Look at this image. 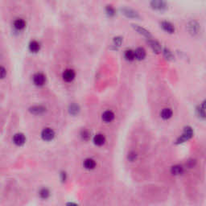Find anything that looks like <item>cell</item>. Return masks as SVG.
<instances>
[{
    "label": "cell",
    "instance_id": "obj_1",
    "mask_svg": "<svg viewBox=\"0 0 206 206\" xmlns=\"http://www.w3.org/2000/svg\"><path fill=\"white\" fill-rule=\"evenodd\" d=\"M193 135H194L193 129L189 126H187L184 128V131L181 135L176 139V144H181V143H184V142L190 140L193 137Z\"/></svg>",
    "mask_w": 206,
    "mask_h": 206
},
{
    "label": "cell",
    "instance_id": "obj_2",
    "mask_svg": "<svg viewBox=\"0 0 206 206\" xmlns=\"http://www.w3.org/2000/svg\"><path fill=\"white\" fill-rule=\"evenodd\" d=\"M40 136H41V139H43L44 141L50 142V141L54 139L55 136H56V133H55L54 130L52 129V128L46 127L42 130Z\"/></svg>",
    "mask_w": 206,
    "mask_h": 206
},
{
    "label": "cell",
    "instance_id": "obj_3",
    "mask_svg": "<svg viewBox=\"0 0 206 206\" xmlns=\"http://www.w3.org/2000/svg\"><path fill=\"white\" fill-rule=\"evenodd\" d=\"M38 197L41 201H48L51 197V191L49 188L42 187L38 191Z\"/></svg>",
    "mask_w": 206,
    "mask_h": 206
},
{
    "label": "cell",
    "instance_id": "obj_4",
    "mask_svg": "<svg viewBox=\"0 0 206 206\" xmlns=\"http://www.w3.org/2000/svg\"><path fill=\"white\" fill-rule=\"evenodd\" d=\"M12 141L16 146H23L26 142V137L23 133H16L13 135Z\"/></svg>",
    "mask_w": 206,
    "mask_h": 206
},
{
    "label": "cell",
    "instance_id": "obj_5",
    "mask_svg": "<svg viewBox=\"0 0 206 206\" xmlns=\"http://www.w3.org/2000/svg\"><path fill=\"white\" fill-rule=\"evenodd\" d=\"M33 81L35 85L38 86H42L45 84L46 81V77L41 73H37L33 76Z\"/></svg>",
    "mask_w": 206,
    "mask_h": 206
},
{
    "label": "cell",
    "instance_id": "obj_6",
    "mask_svg": "<svg viewBox=\"0 0 206 206\" xmlns=\"http://www.w3.org/2000/svg\"><path fill=\"white\" fill-rule=\"evenodd\" d=\"M171 174L175 176H179L184 174V167L180 164H176L171 167Z\"/></svg>",
    "mask_w": 206,
    "mask_h": 206
},
{
    "label": "cell",
    "instance_id": "obj_7",
    "mask_svg": "<svg viewBox=\"0 0 206 206\" xmlns=\"http://www.w3.org/2000/svg\"><path fill=\"white\" fill-rule=\"evenodd\" d=\"M151 6L153 9L158 10V11H164L167 9V3L163 1H152L151 3Z\"/></svg>",
    "mask_w": 206,
    "mask_h": 206
},
{
    "label": "cell",
    "instance_id": "obj_8",
    "mask_svg": "<svg viewBox=\"0 0 206 206\" xmlns=\"http://www.w3.org/2000/svg\"><path fill=\"white\" fill-rule=\"evenodd\" d=\"M97 163L92 158H87L83 161V167L86 170H94L96 167Z\"/></svg>",
    "mask_w": 206,
    "mask_h": 206
},
{
    "label": "cell",
    "instance_id": "obj_9",
    "mask_svg": "<svg viewBox=\"0 0 206 206\" xmlns=\"http://www.w3.org/2000/svg\"><path fill=\"white\" fill-rule=\"evenodd\" d=\"M75 72L73 70H66L62 74V77H63V80L65 81L66 82H70L75 78Z\"/></svg>",
    "mask_w": 206,
    "mask_h": 206
},
{
    "label": "cell",
    "instance_id": "obj_10",
    "mask_svg": "<svg viewBox=\"0 0 206 206\" xmlns=\"http://www.w3.org/2000/svg\"><path fill=\"white\" fill-rule=\"evenodd\" d=\"M93 142L96 146L101 147L105 144L106 142V137L102 134H97L93 138Z\"/></svg>",
    "mask_w": 206,
    "mask_h": 206
},
{
    "label": "cell",
    "instance_id": "obj_11",
    "mask_svg": "<svg viewBox=\"0 0 206 206\" xmlns=\"http://www.w3.org/2000/svg\"><path fill=\"white\" fill-rule=\"evenodd\" d=\"M199 29H200V26H199L197 22H196V21H191L190 23H188V30L189 33H191L192 35H197L199 32Z\"/></svg>",
    "mask_w": 206,
    "mask_h": 206
},
{
    "label": "cell",
    "instance_id": "obj_12",
    "mask_svg": "<svg viewBox=\"0 0 206 206\" xmlns=\"http://www.w3.org/2000/svg\"><path fill=\"white\" fill-rule=\"evenodd\" d=\"M122 13H123L126 16L128 17V18H135V19H136V18H139V13L136 12L135 11H134V10L131 9V8H123V9H122Z\"/></svg>",
    "mask_w": 206,
    "mask_h": 206
},
{
    "label": "cell",
    "instance_id": "obj_13",
    "mask_svg": "<svg viewBox=\"0 0 206 206\" xmlns=\"http://www.w3.org/2000/svg\"><path fill=\"white\" fill-rule=\"evenodd\" d=\"M114 114L111 111H106L103 113L102 115H101V119L104 121L105 122H111L114 119Z\"/></svg>",
    "mask_w": 206,
    "mask_h": 206
},
{
    "label": "cell",
    "instance_id": "obj_14",
    "mask_svg": "<svg viewBox=\"0 0 206 206\" xmlns=\"http://www.w3.org/2000/svg\"><path fill=\"white\" fill-rule=\"evenodd\" d=\"M173 115V112L172 111V109L170 108H164L160 112V117L163 118V120H168L170 119Z\"/></svg>",
    "mask_w": 206,
    "mask_h": 206
},
{
    "label": "cell",
    "instance_id": "obj_15",
    "mask_svg": "<svg viewBox=\"0 0 206 206\" xmlns=\"http://www.w3.org/2000/svg\"><path fill=\"white\" fill-rule=\"evenodd\" d=\"M29 111L32 114H36V115H39V114H42L46 111V108L41 106H35L31 108H29Z\"/></svg>",
    "mask_w": 206,
    "mask_h": 206
},
{
    "label": "cell",
    "instance_id": "obj_16",
    "mask_svg": "<svg viewBox=\"0 0 206 206\" xmlns=\"http://www.w3.org/2000/svg\"><path fill=\"white\" fill-rule=\"evenodd\" d=\"M161 27L165 32H168V33H173L175 32L174 26L168 21H163L161 23Z\"/></svg>",
    "mask_w": 206,
    "mask_h": 206
},
{
    "label": "cell",
    "instance_id": "obj_17",
    "mask_svg": "<svg viewBox=\"0 0 206 206\" xmlns=\"http://www.w3.org/2000/svg\"><path fill=\"white\" fill-rule=\"evenodd\" d=\"M135 58L137 60H143L146 57V51L143 48H138L135 51Z\"/></svg>",
    "mask_w": 206,
    "mask_h": 206
},
{
    "label": "cell",
    "instance_id": "obj_18",
    "mask_svg": "<svg viewBox=\"0 0 206 206\" xmlns=\"http://www.w3.org/2000/svg\"><path fill=\"white\" fill-rule=\"evenodd\" d=\"M134 28V29H135L136 32H139V34H141V35H142V36H146V37H148L150 38L151 36H152V35L150 34V32H148L147 30H146L145 28H142V27L139 26V25H132Z\"/></svg>",
    "mask_w": 206,
    "mask_h": 206
},
{
    "label": "cell",
    "instance_id": "obj_19",
    "mask_svg": "<svg viewBox=\"0 0 206 206\" xmlns=\"http://www.w3.org/2000/svg\"><path fill=\"white\" fill-rule=\"evenodd\" d=\"M148 43L150 44L152 50L154 51V53H159L161 52V46H160V44L157 41H156V40H149Z\"/></svg>",
    "mask_w": 206,
    "mask_h": 206
},
{
    "label": "cell",
    "instance_id": "obj_20",
    "mask_svg": "<svg viewBox=\"0 0 206 206\" xmlns=\"http://www.w3.org/2000/svg\"><path fill=\"white\" fill-rule=\"evenodd\" d=\"M26 26V22L23 19H17L14 22V27L18 30H22Z\"/></svg>",
    "mask_w": 206,
    "mask_h": 206
},
{
    "label": "cell",
    "instance_id": "obj_21",
    "mask_svg": "<svg viewBox=\"0 0 206 206\" xmlns=\"http://www.w3.org/2000/svg\"><path fill=\"white\" fill-rule=\"evenodd\" d=\"M39 49H40V45H39V44L37 41L33 40V41H32L29 44V49L32 53H37L38 51L39 50Z\"/></svg>",
    "mask_w": 206,
    "mask_h": 206
},
{
    "label": "cell",
    "instance_id": "obj_22",
    "mask_svg": "<svg viewBox=\"0 0 206 206\" xmlns=\"http://www.w3.org/2000/svg\"><path fill=\"white\" fill-rule=\"evenodd\" d=\"M197 116L200 118H202V119H205L206 118V110L204 108H203L201 105L199 106L197 108Z\"/></svg>",
    "mask_w": 206,
    "mask_h": 206
},
{
    "label": "cell",
    "instance_id": "obj_23",
    "mask_svg": "<svg viewBox=\"0 0 206 206\" xmlns=\"http://www.w3.org/2000/svg\"><path fill=\"white\" fill-rule=\"evenodd\" d=\"M124 56H125V58L126 59V60H130V61H131V60H134L135 59V51L131 50V49H129V50H126L125 52V53H124Z\"/></svg>",
    "mask_w": 206,
    "mask_h": 206
},
{
    "label": "cell",
    "instance_id": "obj_24",
    "mask_svg": "<svg viewBox=\"0 0 206 206\" xmlns=\"http://www.w3.org/2000/svg\"><path fill=\"white\" fill-rule=\"evenodd\" d=\"M69 111H70V113L72 115H77L79 113V111H80V108L76 104H72V105H70V108H69Z\"/></svg>",
    "mask_w": 206,
    "mask_h": 206
},
{
    "label": "cell",
    "instance_id": "obj_25",
    "mask_svg": "<svg viewBox=\"0 0 206 206\" xmlns=\"http://www.w3.org/2000/svg\"><path fill=\"white\" fill-rule=\"evenodd\" d=\"M137 157H138V155H137V153L135 151H131V152L127 154V159L130 162L135 161L137 159Z\"/></svg>",
    "mask_w": 206,
    "mask_h": 206
},
{
    "label": "cell",
    "instance_id": "obj_26",
    "mask_svg": "<svg viewBox=\"0 0 206 206\" xmlns=\"http://www.w3.org/2000/svg\"><path fill=\"white\" fill-rule=\"evenodd\" d=\"M81 139L85 141H88L90 139V131L87 130H82L81 132Z\"/></svg>",
    "mask_w": 206,
    "mask_h": 206
},
{
    "label": "cell",
    "instance_id": "obj_27",
    "mask_svg": "<svg viewBox=\"0 0 206 206\" xmlns=\"http://www.w3.org/2000/svg\"><path fill=\"white\" fill-rule=\"evenodd\" d=\"M59 177H60V180L62 183H65V182L67 181V179H68V175L67 173H66V172H64V171H61L60 173V174H59Z\"/></svg>",
    "mask_w": 206,
    "mask_h": 206
},
{
    "label": "cell",
    "instance_id": "obj_28",
    "mask_svg": "<svg viewBox=\"0 0 206 206\" xmlns=\"http://www.w3.org/2000/svg\"><path fill=\"white\" fill-rule=\"evenodd\" d=\"M163 55H164L165 57L168 59V60H170V59H172L173 57V53H172V52L167 49H165L164 50H163Z\"/></svg>",
    "mask_w": 206,
    "mask_h": 206
},
{
    "label": "cell",
    "instance_id": "obj_29",
    "mask_svg": "<svg viewBox=\"0 0 206 206\" xmlns=\"http://www.w3.org/2000/svg\"><path fill=\"white\" fill-rule=\"evenodd\" d=\"M106 11V13L108 14L110 16H113V15H115V11H114V9L111 6H107Z\"/></svg>",
    "mask_w": 206,
    "mask_h": 206
},
{
    "label": "cell",
    "instance_id": "obj_30",
    "mask_svg": "<svg viewBox=\"0 0 206 206\" xmlns=\"http://www.w3.org/2000/svg\"><path fill=\"white\" fill-rule=\"evenodd\" d=\"M122 39L121 37H115L114 39V44L115 46H120V45L122 44Z\"/></svg>",
    "mask_w": 206,
    "mask_h": 206
},
{
    "label": "cell",
    "instance_id": "obj_31",
    "mask_svg": "<svg viewBox=\"0 0 206 206\" xmlns=\"http://www.w3.org/2000/svg\"><path fill=\"white\" fill-rule=\"evenodd\" d=\"M0 72H1V77H2V78H4L6 76V73H7V71H6L5 68H3L2 66L1 69H0Z\"/></svg>",
    "mask_w": 206,
    "mask_h": 206
},
{
    "label": "cell",
    "instance_id": "obj_32",
    "mask_svg": "<svg viewBox=\"0 0 206 206\" xmlns=\"http://www.w3.org/2000/svg\"><path fill=\"white\" fill-rule=\"evenodd\" d=\"M65 206H79V204L74 201H68L65 204Z\"/></svg>",
    "mask_w": 206,
    "mask_h": 206
}]
</instances>
